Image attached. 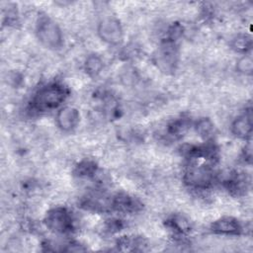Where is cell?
I'll return each mask as SVG.
<instances>
[{"mask_svg":"<svg viewBox=\"0 0 253 253\" xmlns=\"http://www.w3.org/2000/svg\"><path fill=\"white\" fill-rule=\"evenodd\" d=\"M183 180L187 186L197 190L209 188L214 181V170L211 163L200 161V156L192 155Z\"/></svg>","mask_w":253,"mask_h":253,"instance_id":"obj_1","label":"cell"},{"mask_svg":"<svg viewBox=\"0 0 253 253\" xmlns=\"http://www.w3.org/2000/svg\"><path fill=\"white\" fill-rule=\"evenodd\" d=\"M67 90L61 84L50 83L35 94L32 99V109L43 113L57 109L67 97Z\"/></svg>","mask_w":253,"mask_h":253,"instance_id":"obj_2","label":"cell"},{"mask_svg":"<svg viewBox=\"0 0 253 253\" xmlns=\"http://www.w3.org/2000/svg\"><path fill=\"white\" fill-rule=\"evenodd\" d=\"M36 35L40 42L49 49H57L63 43L61 29L53 20L46 16H42L38 20Z\"/></svg>","mask_w":253,"mask_h":253,"instance_id":"obj_3","label":"cell"},{"mask_svg":"<svg viewBox=\"0 0 253 253\" xmlns=\"http://www.w3.org/2000/svg\"><path fill=\"white\" fill-rule=\"evenodd\" d=\"M179 59L178 47L175 40L167 39L158 47L154 60L157 67L164 73H172L175 71Z\"/></svg>","mask_w":253,"mask_h":253,"instance_id":"obj_4","label":"cell"},{"mask_svg":"<svg viewBox=\"0 0 253 253\" xmlns=\"http://www.w3.org/2000/svg\"><path fill=\"white\" fill-rule=\"evenodd\" d=\"M46 228L53 233L65 234L73 229V219L70 212L61 207L49 210L43 220Z\"/></svg>","mask_w":253,"mask_h":253,"instance_id":"obj_5","label":"cell"},{"mask_svg":"<svg viewBox=\"0 0 253 253\" xmlns=\"http://www.w3.org/2000/svg\"><path fill=\"white\" fill-rule=\"evenodd\" d=\"M99 38L109 44H119L124 39V30L120 21L115 17L103 18L97 27Z\"/></svg>","mask_w":253,"mask_h":253,"instance_id":"obj_6","label":"cell"},{"mask_svg":"<svg viewBox=\"0 0 253 253\" xmlns=\"http://www.w3.org/2000/svg\"><path fill=\"white\" fill-rule=\"evenodd\" d=\"M80 121L79 111L70 106L60 108L55 116V123L62 131H70L74 129Z\"/></svg>","mask_w":253,"mask_h":253,"instance_id":"obj_7","label":"cell"},{"mask_svg":"<svg viewBox=\"0 0 253 253\" xmlns=\"http://www.w3.org/2000/svg\"><path fill=\"white\" fill-rule=\"evenodd\" d=\"M242 229L240 221L232 216L219 217L211 224V230L221 235H238L242 232Z\"/></svg>","mask_w":253,"mask_h":253,"instance_id":"obj_8","label":"cell"},{"mask_svg":"<svg viewBox=\"0 0 253 253\" xmlns=\"http://www.w3.org/2000/svg\"><path fill=\"white\" fill-rule=\"evenodd\" d=\"M81 207L93 211H108L113 210V198H108L100 193H92L83 198Z\"/></svg>","mask_w":253,"mask_h":253,"instance_id":"obj_9","label":"cell"},{"mask_svg":"<svg viewBox=\"0 0 253 253\" xmlns=\"http://www.w3.org/2000/svg\"><path fill=\"white\" fill-rule=\"evenodd\" d=\"M251 114L245 113L237 118L231 124V132L238 138L248 139L252 134V119Z\"/></svg>","mask_w":253,"mask_h":253,"instance_id":"obj_10","label":"cell"},{"mask_svg":"<svg viewBox=\"0 0 253 253\" xmlns=\"http://www.w3.org/2000/svg\"><path fill=\"white\" fill-rule=\"evenodd\" d=\"M141 209V204L126 194H118L113 197V210L125 213L136 212Z\"/></svg>","mask_w":253,"mask_h":253,"instance_id":"obj_11","label":"cell"},{"mask_svg":"<svg viewBox=\"0 0 253 253\" xmlns=\"http://www.w3.org/2000/svg\"><path fill=\"white\" fill-rule=\"evenodd\" d=\"M103 67H104V63L100 55L96 53H92L86 57L84 62V70L89 76H92V77L97 76L98 74L101 73Z\"/></svg>","mask_w":253,"mask_h":253,"instance_id":"obj_12","label":"cell"},{"mask_svg":"<svg viewBox=\"0 0 253 253\" xmlns=\"http://www.w3.org/2000/svg\"><path fill=\"white\" fill-rule=\"evenodd\" d=\"M230 45L236 52L246 54L249 50H251L252 39L249 35L239 34L232 39Z\"/></svg>","mask_w":253,"mask_h":253,"instance_id":"obj_13","label":"cell"},{"mask_svg":"<svg viewBox=\"0 0 253 253\" xmlns=\"http://www.w3.org/2000/svg\"><path fill=\"white\" fill-rule=\"evenodd\" d=\"M169 227L178 234H185L190 231V221L181 214L172 215L167 221Z\"/></svg>","mask_w":253,"mask_h":253,"instance_id":"obj_14","label":"cell"},{"mask_svg":"<svg viewBox=\"0 0 253 253\" xmlns=\"http://www.w3.org/2000/svg\"><path fill=\"white\" fill-rule=\"evenodd\" d=\"M97 171V166L95 162L90 160H83L81 161L74 170L75 175L79 177H91Z\"/></svg>","mask_w":253,"mask_h":253,"instance_id":"obj_15","label":"cell"},{"mask_svg":"<svg viewBox=\"0 0 253 253\" xmlns=\"http://www.w3.org/2000/svg\"><path fill=\"white\" fill-rule=\"evenodd\" d=\"M196 131L203 138H209L213 132V124L208 118L200 119L196 124Z\"/></svg>","mask_w":253,"mask_h":253,"instance_id":"obj_16","label":"cell"},{"mask_svg":"<svg viewBox=\"0 0 253 253\" xmlns=\"http://www.w3.org/2000/svg\"><path fill=\"white\" fill-rule=\"evenodd\" d=\"M236 70L244 75H251L253 71V59L249 54H244L236 62Z\"/></svg>","mask_w":253,"mask_h":253,"instance_id":"obj_17","label":"cell"},{"mask_svg":"<svg viewBox=\"0 0 253 253\" xmlns=\"http://www.w3.org/2000/svg\"><path fill=\"white\" fill-rule=\"evenodd\" d=\"M187 126H188V124H187V122L185 120H179V121L174 122L170 126L169 131L173 135H180L181 133H183L186 130Z\"/></svg>","mask_w":253,"mask_h":253,"instance_id":"obj_18","label":"cell"}]
</instances>
